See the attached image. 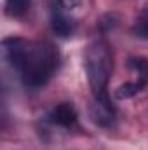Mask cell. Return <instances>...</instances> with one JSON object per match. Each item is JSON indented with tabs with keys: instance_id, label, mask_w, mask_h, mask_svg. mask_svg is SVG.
Returning a JSON list of instances; mask_svg holds the SVG:
<instances>
[{
	"instance_id": "cell-1",
	"label": "cell",
	"mask_w": 148,
	"mask_h": 150,
	"mask_svg": "<svg viewBox=\"0 0 148 150\" xmlns=\"http://www.w3.org/2000/svg\"><path fill=\"white\" fill-rule=\"evenodd\" d=\"M4 56L19 72L21 80L28 87L47 84L58 68V51L47 42L5 38Z\"/></svg>"
},
{
	"instance_id": "cell-2",
	"label": "cell",
	"mask_w": 148,
	"mask_h": 150,
	"mask_svg": "<svg viewBox=\"0 0 148 150\" xmlns=\"http://www.w3.org/2000/svg\"><path fill=\"white\" fill-rule=\"evenodd\" d=\"M111 68H113V61H111L108 42L103 38L94 40L85 52V72H87V79H89L94 98L108 96L106 86L110 80Z\"/></svg>"
},
{
	"instance_id": "cell-3",
	"label": "cell",
	"mask_w": 148,
	"mask_h": 150,
	"mask_svg": "<svg viewBox=\"0 0 148 150\" xmlns=\"http://www.w3.org/2000/svg\"><path fill=\"white\" fill-rule=\"evenodd\" d=\"M91 117L99 126H110L115 119V110L110 103V98H94L91 105Z\"/></svg>"
},
{
	"instance_id": "cell-4",
	"label": "cell",
	"mask_w": 148,
	"mask_h": 150,
	"mask_svg": "<svg viewBox=\"0 0 148 150\" xmlns=\"http://www.w3.org/2000/svg\"><path fill=\"white\" fill-rule=\"evenodd\" d=\"M51 26L58 37H70L75 32L73 19L61 9H52L51 12Z\"/></svg>"
},
{
	"instance_id": "cell-5",
	"label": "cell",
	"mask_w": 148,
	"mask_h": 150,
	"mask_svg": "<svg viewBox=\"0 0 148 150\" xmlns=\"http://www.w3.org/2000/svg\"><path fill=\"white\" fill-rule=\"evenodd\" d=\"M51 120L58 126H63V127H72L75 122H77V112H75L73 105L70 103H59L52 113H51Z\"/></svg>"
},
{
	"instance_id": "cell-6",
	"label": "cell",
	"mask_w": 148,
	"mask_h": 150,
	"mask_svg": "<svg viewBox=\"0 0 148 150\" xmlns=\"http://www.w3.org/2000/svg\"><path fill=\"white\" fill-rule=\"evenodd\" d=\"M145 87V84L141 80H134V82H127V84H122L118 89H117V98L118 100H125V98H132L134 94H138L141 89Z\"/></svg>"
},
{
	"instance_id": "cell-7",
	"label": "cell",
	"mask_w": 148,
	"mask_h": 150,
	"mask_svg": "<svg viewBox=\"0 0 148 150\" xmlns=\"http://www.w3.org/2000/svg\"><path fill=\"white\" fill-rule=\"evenodd\" d=\"M32 0H5V12L9 16H23L30 9Z\"/></svg>"
},
{
	"instance_id": "cell-8",
	"label": "cell",
	"mask_w": 148,
	"mask_h": 150,
	"mask_svg": "<svg viewBox=\"0 0 148 150\" xmlns=\"http://www.w3.org/2000/svg\"><path fill=\"white\" fill-rule=\"evenodd\" d=\"M129 68L138 74V80H141L145 86L148 82V59L145 58H131L129 59Z\"/></svg>"
},
{
	"instance_id": "cell-9",
	"label": "cell",
	"mask_w": 148,
	"mask_h": 150,
	"mask_svg": "<svg viewBox=\"0 0 148 150\" xmlns=\"http://www.w3.org/2000/svg\"><path fill=\"white\" fill-rule=\"evenodd\" d=\"M136 32H138V35H140V37H145V38H148V23H145V25H141V26H140V28H138Z\"/></svg>"
},
{
	"instance_id": "cell-10",
	"label": "cell",
	"mask_w": 148,
	"mask_h": 150,
	"mask_svg": "<svg viewBox=\"0 0 148 150\" xmlns=\"http://www.w3.org/2000/svg\"><path fill=\"white\" fill-rule=\"evenodd\" d=\"M61 2H65V4H68V5H70V4H73V2H77V0H61Z\"/></svg>"
}]
</instances>
